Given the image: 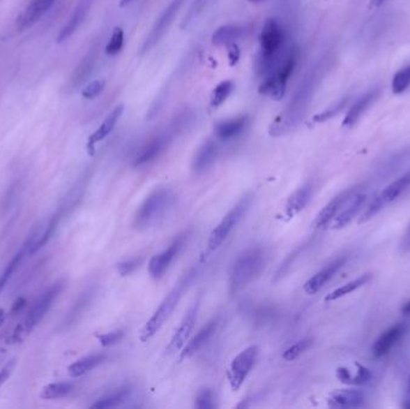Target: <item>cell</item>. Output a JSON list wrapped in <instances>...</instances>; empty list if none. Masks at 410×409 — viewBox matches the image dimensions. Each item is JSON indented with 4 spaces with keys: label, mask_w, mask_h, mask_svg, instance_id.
Instances as JSON below:
<instances>
[{
    "label": "cell",
    "mask_w": 410,
    "mask_h": 409,
    "mask_svg": "<svg viewBox=\"0 0 410 409\" xmlns=\"http://www.w3.org/2000/svg\"><path fill=\"white\" fill-rule=\"evenodd\" d=\"M269 260L268 250L261 246L246 248L235 258L228 276V285L231 295L244 290L246 285L259 276Z\"/></svg>",
    "instance_id": "obj_1"
},
{
    "label": "cell",
    "mask_w": 410,
    "mask_h": 409,
    "mask_svg": "<svg viewBox=\"0 0 410 409\" xmlns=\"http://www.w3.org/2000/svg\"><path fill=\"white\" fill-rule=\"evenodd\" d=\"M197 274H198V270L193 268L180 277L178 283H176L173 290L166 295V298L163 299L162 303L160 304V306L158 307L154 315H151V318L142 328L141 334H139V340L142 342L149 341L150 339H153L158 333V330L162 328L163 324L169 320L172 313L178 306L180 299L183 298V295L192 283Z\"/></svg>",
    "instance_id": "obj_2"
},
{
    "label": "cell",
    "mask_w": 410,
    "mask_h": 409,
    "mask_svg": "<svg viewBox=\"0 0 410 409\" xmlns=\"http://www.w3.org/2000/svg\"><path fill=\"white\" fill-rule=\"evenodd\" d=\"M174 193L167 188H155L142 202L133 216V227L138 230H148L161 221L174 203Z\"/></svg>",
    "instance_id": "obj_3"
},
{
    "label": "cell",
    "mask_w": 410,
    "mask_h": 409,
    "mask_svg": "<svg viewBox=\"0 0 410 409\" xmlns=\"http://www.w3.org/2000/svg\"><path fill=\"white\" fill-rule=\"evenodd\" d=\"M251 203H252V196L246 195L234 205V208H231L225 215V218L210 233L206 248H205L203 256L201 257V262H205L214 252L218 251V248H221V245L226 241L228 235H231V230H234L235 226L239 223L240 220L244 218L245 214L248 213Z\"/></svg>",
    "instance_id": "obj_4"
},
{
    "label": "cell",
    "mask_w": 410,
    "mask_h": 409,
    "mask_svg": "<svg viewBox=\"0 0 410 409\" xmlns=\"http://www.w3.org/2000/svg\"><path fill=\"white\" fill-rule=\"evenodd\" d=\"M284 31L281 24L275 18H269L264 23L261 33V58H259V71L269 73L278 59L280 52L284 43Z\"/></svg>",
    "instance_id": "obj_5"
},
{
    "label": "cell",
    "mask_w": 410,
    "mask_h": 409,
    "mask_svg": "<svg viewBox=\"0 0 410 409\" xmlns=\"http://www.w3.org/2000/svg\"><path fill=\"white\" fill-rule=\"evenodd\" d=\"M298 61V51L293 50L284 60L283 65L269 77H266L259 86V93L263 95H269L270 98L280 101L284 98L286 94L287 83L294 73L295 65Z\"/></svg>",
    "instance_id": "obj_6"
},
{
    "label": "cell",
    "mask_w": 410,
    "mask_h": 409,
    "mask_svg": "<svg viewBox=\"0 0 410 409\" xmlns=\"http://www.w3.org/2000/svg\"><path fill=\"white\" fill-rule=\"evenodd\" d=\"M259 355V348L257 345H250L244 350H241L233 360H231L229 369H228V380L233 392H238L245 380L252 371L256 365L257 359Z\"/></svg>",
    "instance_id": "obj_7"
},
{
    "label": "cell",
    "mask_w": 410,
    "mask_h": 409,
    "mask_svg": "<svg viewBox=\"0 0 410 409\" xmlns=\"http://www.w3.org/2000/svg\"><path fill=\"white\" fill-rule=\"evenodd\" d=\"M410 186V172L403 175L401 178L395 180L393 183L389 184L383 191L379 192L371 203L368 204L367 208L361 214V218H359V223L368 221L374 218L377 214L381 213L386 205L390 204L391 202L396 200L402 192L406 191L407 188Z\"/></svg>",
    "instance_id": "obj_8"
},
{
    "label": "cell",
    "mask_w": 410,
    "mask_h": 409,
    "mask_svg": "<svg viewBox=\"0 0 410 409\" xmlns=\"http://www.w3.org/2000/svg\"><path fill=\"white\" fill-rule=\"evenodd\" d=\"M63 288H64V282L58 281L43 293L39 300L34 304V306L31 307L26 320L20 327L18 335H21V333L29 334V332H31L40 323V320H43L46 313L50 311L53 302L58 298Z\"/></svg>",
    "instance_id": "obj_9"
},
{
    "label": "cell",
    "mask_w": 410,
    "mask_h": 409,
    "mask_svg": "<svg viewBox=\"0 0 410 409\" xmlns=\"http://www.w3.org/2000/svg\"><path fill=\"white\" fill-rule=\"evenodd\" d=\"M183 1L184 0H172L166 9L163 10L162 13L160 15V17L153 27V29L150 31V34L148 35V38H146V41L143 43L141 54L149 52L151 48L155 47L160 43V40L165 36L172 23L174 21L180 6L183 5Z\"/></svg>",
    "instance_id": "obj_10"
},
{
    "label": "cell",
    "mask_w": 410,
    "mask_h": 409,
    "mask_svg": "<svg viewBox=\"0 0 410 409\" xmlns=\"http://www.w3.org/2000/svg\"><path fill=\"white\" fill-rule=\"evenodd\" d=\"M199 306H201V300L198 298L195 300V303L191 306L188 307L184 318L180 322L179 328L176 329V333L167 345V353H176V352H179L180 350L184 348L186 342H188V339L192 334L193 329H195Z\"/></svg>",
    "instance_id": "obj_11"
},
{
    "label": "cell",
    "mask_w": 410,
    "mask_h": 409,
    "mask_svg": "<svg viewBox=\"0 0 410 409\" xmlns=\"http://www.w3.org/2000/svg\"><path fill=\"white\" fill-rule=\"evenodd\" d=\"M184 244L185 237H180L176 239L166 250L151 257V260H149L150 276L154 280H160L161 277H163L173 263V260H176V257L179 255L180 250L183 248Z\"/></svg>",
    "instance_id": "obj_12"
},
{
    "label": "cell",
    "mask_w": 410,
    "mask_h": 409,
    "mask_svg": "<svg viewBox=\"0 0 410 409\" xmlns=\"http://www.w3.org/2000/svg\"><path fill=\"white\" fill-rule=\"evenodd\" d=\"M56 1V0H31L16 20L17 29L23 31L31 28L52 9Z\"/></svg>",
    "instance_id": "obj_13"
},
{
    "label": "cell",
    "mask_w": 410,
    "mask_h": 409,
    "mask_svg": "<svg viewBox=\"0 0 410 409\" xmlns=\"http://www.w3.org/2000/svg\"><path fill=\"white\" fill-rule=\"evenodd\" d=\"M365 200H366V195L356 191L353 192L349 198L346 200V203L342 207L340 213L335 216L333 221L330 222V228L331 230H342V228L348 226L354 220L355 216L359 214Z\"/></svg>",
    "instance_id": "obj_14"
},
{
    "label": "cell",
    "mask_w": 410,
    "mask_h": 409,
    "mask_svg": "<svg viewBox=\"0 0 410 409\" xmlns=\"http://www.w3.org/2000/svg\"><path fill=\"white\" fill-rule=\"evenodd\" d=\"M220 320L218 317L210 320L209 323L204 325L203 328L197 333L196 336L191 339L188 342V345H185L183 348V352H180L179 362H184L186 359L191 358L192 355L198 353L199 350L209 343L210 340L213 339L216 330L218 328Z\"/></svg>",
    "instance_id": "obj_15"
},
{
    "label": "cell",
    "mask_w": 410,
    "mask_h": 409,
    "mask_svg": "<svg viewBox=\"0 0 410 409\" xmlns=\"http://www.w3.org/2000/svg\"><path fill=\"white\" fill-rule=\"evenodd\" d=\"M346 260L347 258H344V257H341L338 260H333L330 265H326L325 268L321 269L318 273L314 274L311 278H308L306 283L303 285L305 293L308 295H313L318 293L338 273V270L343 265H346Z\"/></svg>",
    "instance_id": "obj_16"
},
{
    "label": "cell",
    "mask_w": 410,
    "mask_h": 409,
    "mask_svg": "<svg viewBox=\"0 0 410 409\" xmlns=\"http://www.w3.org/2000/svg\"><path fill=\"white\" fill-rule=\"evenodd\" d=\"M218 158V147L213 140H208L198 148L192 160V171L196 174H204L214 166Z\"/></svg>",
    "instance_id": "obj_17"
},
{
    "label": "cell",
    "mask_w": 410,
    "mask_h": 409,
    "mask_svg": "<svg viewBox=\"0 0 410 409\" xmlns=\"http://www.w3.org/2000/svg\"><path fill=\"white\" fill-rule=\"evenodd\" d=\"M123 112H124V105L116 106V108H114V110L106 117V119L103 120L102 124L98 126V130L90 135L89 138H88V144H86L88 153H89L90 155H94L95 145L100 143V142L103 141V140H105V138H106V137L114 130L116 123L119 121L120 117L123 114Z\"/></svg>",
    "instance_id": "obj_18"
},
{
    "label": "cell",
    "mask_w": 410,
    "mask_h": 409,
    "mask_svg": "<svg viewBox=\"0 0 410 409\" xmlns=\"http://www.w3.org/2000/svg\"><path fill=\"white\" fill-rule=\"evenodd\" d=\"M353 192H355L354 188H349V190L341 192L340 195L330 200L329 203L325 205L324 208L317 215L314 221H313V227L314 228H324V227L329 226L330 222L333 221L335 216L340 213L342 207L346 203V200L349 198Z\"/></svg>",
    "instance_id": "obj_19"
},
{
    "label": "cell",
    "mask_w": 410,
    "mask_h": 409,
    "mask_svg": "<svg viewBox=\"0 0 410 409\" xmlns=\"http://www.w3.org/2000/svg\"><path fill=\"white\" fill-rule=\"evenodd\" d=\"M168 142H169V136L168 135H160V136L151 138L137 153L133 165L136 167H141L144 166L146 163H150L151 161H154L155 158H158L160 154L162 153L163 150H165L167 144H168Z\"/></svg>",
    "instance_id": "obj_20"
},
{
    "label": "cell",
    "mask_w": 410,
    "mask_h": 409,
    "mask_svg": "<svg viewBox=\"0 0 410 409\" xmlns=\"http://www.w3.org/2000/svg\"><path fill=\"white\" fill-rule=\"evenodd\" d=\"M313 193V184L311 181L303 184L301 188H298L296 191L291 195L287 200L286 208H284V218L287 220H291L295 218L298 214L301 213L308 202L311 200Z\"/></svg>",
    "instance_id": "obj_21"
},
{
    "label": "cell",
    "mask_w": 410,
    "mask_h": 409,
    "mask_svg": "<svg viewBox=\"0 0 410 409\" xmlns=\"http://www.w3.org/2000/svg\"><path fill=\"white\" fill-rule=\"evenodd\" d=\"M248 117L241 115L236 118L222 120L215 125V135L221 141H231L244 133L248 125Z\"/></svg>",
    "instance_id": "obj_22"
},
{
    "label": "cell",
    "mask_w": 410,
    "mask_h": 409,
    "mask_svg": "<svg viewBox=\"0 0 410 409\" xmlns=\"http://www.w3.org/2000/svg\"><path fill=\"white\" fill-rule=\"evenodd\" d=\"M365 402V395L354 389H340L330 394L329 403L333 408H356Z\"/></svg>",
    "instance_id": "obj_23"
},
{
    "label": "cell",
    "mask_w": 410,
    "mask_h": 409,
    "mask_svg": "<svg viewBox=\"0 0 410 409\" xmlns=\"http://www.w3.org/2000/svg\"><path fill=\"white\" fill-rule=\"evenodd\" d=\"M404 330H406V327L401 323L395 324L391 328L385 330L384 333L378 337L376 343L373 345V348H372L373 355L376 358H381L389 353L390 350H393V345H396L398 340L403 336Z\"/></svg>",
    "instance_id": "obj_24"
},
{
    "label": "cell",
    "mask_w": 410,
    "mask_h": 409,
    "mask_svg": "<svg viewBox=\"0 0 410 409\" xmlns=\"http://www.w3.org/2000/svg\"><path fill=\"white\" fill-rule=\"evenodd\" d=\"M93 4V0H79L77 6L73 10L71 17L68 18V23L63 27L58 35V43H64L71 35L79 28L86 15L89 13Z\"/></svg>",
    "instance_id": "obj_25"
},
{
    "label": "cell",
    "mask_w": 410,
    "mask_h": 409,
    "mask_svg": "<svg viewBox=\"0 0 410 409\" xmlns=\"http://www.w3.org/2000/svg\"><path fill=\"white\" fill-rule=\"evenodd\" d=\"M379 96V89H373L371 91H368L366 94L363 95L361 98L349 108V111L347 113L346 118L343 120L342 125L344 128H351L354 126L360 118L363 117V113L367 111L372 103L376 101L377 98Z\"/></svg>",
    "instance_id": "obj_26"
},
{
    "label": "cell",
    "mask_w": 410,
    "mask_h": 409,
    "mask_svg": "<svg viewBox=\"0 0 410 409\" xmlns=\"http://www.w3.org/2000/svg\"><path fill=\"white\" fill-rule=\"evenodd\" d=\"M106 360V355L103 354H93L84 358L78 359L77 362H73L68 366V375L71 378H79L82 375L89 373L94 369L101 365Z\"/></svg>",
    "instance_id": "obj_27"
},
{
    "label": "cell",
    "mask_w": 410,
    "mask_h": 409,
    "mask_svg": "<svg viewBox=\"0 0 410 409\" xmlns=\"http://www.w3.org/2000/svg\"><path fill=\"white\" fill-rule=\"evenodd\" d=\"M245 34V28L236 24H227V26L220 27L215 30L214 34L211 36V43L215 46H228L229 43H233L243 38Z\"/></svg>",
    "instance_id": "obj_28"
},
{
    "label": "cell",
    "mask_w": 410,
    "mask_h": 409,
    "mask_svg": "<svg viewBox=\"0 0 410 409\" xmlns=\"http://www.w3.org/2000/svg\"><path fill=\"white\" fill-rule=\"evenodd\" d=\"M371 274H363L361 276L355 278L353 281L347 282L346 285L338 287L336 290H333L330 295H326L324 298V302L326 303H331L337 299L343 298L346 295H351L356 290H359L360 287L366 285L370 280H371Z\"/></svg>",
    "instance_id": "obj_29"
},
{
    "label": "cell",
    "mask_w": 410,
    "mask_h": 409,
    "mask_svg": "<svg viewBox=\"0 0 410 409\" xmlns=\"http://www.w3.org/2000/svg\"><path fill=\"white\" fill-rule=\"evenodd\" d=\"M130 395H131V389L120 388L116 392H111V394L98 399L94 405H91V407L100 409L114 408L128 400Z\"/></svg>",
    "instance_id": "obj_30"
},
{
    "label": "cell",
    "mask_w": 410,
    "mask_h": 409,
    "mask_svg": "<svg viewBox=\"0 0 410 409\" xmlns=\"http://www.w3.org/2000/svg\"><path fill=\"white\" fill-rule=\"evenodd\" d=\"M95 61H96V52L90 51L86 54L81 64L78 65V68L75 70L73 77H71V84L73 87H77L82 84L83 82L86 81L88 76H89L93 68H94Z\"/></svg>",
    "instance_id": "obj_31"
},
{
    "label": "cell",
    "mask_w": 410,
    "mask_h": 409,
    "mask_svg": "<svg viewBox=\"0 0 410 409\" xmlns=\"http://www.w3.org/2000/svg\"><path fill=\"white\" fill-rule=\"evenodd\" d=\"M233 90H234V83L231 81H223L218 83L210 95V106L213 108H218L225 103L227 98H229Z\"/></svg>",
    "instance_id": "obj_32"
},
{
    "label": "cell",
    "mask_w": 410,
    "mask_h": 409,
    "mask_svg": "<svg viewBox=\"0 0 410 409\" xmlns=\"http://www.w3.org/2000/svg\"><path fill=\"white\" fill-rule=\"evenodd\" d=\"M73 390V385L71 383H51L43 387L40 396L43 400H56V399L68 396Z\"/></svg>",
    "instance_id": "obj_33"
},
{
    "label": "cell",
    "mask_w": 410,
    "mask_h": 409,
    "mask_svg": "<svg viewBox=\"0 0 410 409\" xmlns=\"http://www.w3.org/2000/svg\"><path fill=\"white\" fill-rule=\"evenodd\" d=\"M313 345L312 337H306L300 341L296 342L294 345H291L289 348H287L282 354V358L286 362H294L295 359L299 358L300 355H303L305 352H308Z\"/></svg>",
    "instance_id": "obj_34"
},
{
    "label": "cell",
    "mask_w": 410,
    "mask_h": 409,
    "mask_svg": "<svg viewBox=\"0 0 410 409\" xmlns=\"http://www.w3.org/2000/svg\"><path fill=\"white\" fill-rule=\"evenodd\" d=\"M33 239L34 238H33V235H31V238H30L29 240H28V241H26V243L23 245V248H21V251L18 252L17 255L13 257V260L10 262V265L6 267V269H5L3 275L0 276V292L3 290L5 285H6L8 281H9V278L11 277V275H13V272H15L16 267L20 265L22 257H23V255H24V251H26V250H30V248H31V245H33Z\"/></svg>",
    "instance_id": "obj_35"
},
{
    "label": "cell",
    "mask_w": 410,
    "mask_h": 409,
    "mask_svg": "<svg viewBox=\"0 0 410 409\" xmlns=\"http://www.w3.org/2000/svg\"><path fill=\"white\" fill-rule=\"evenodd\" d=\"M410 86V65L400 68L397 73H395L393 78V91L395 94L404 93Z\"/></svg>",
    "instance_id": "obj_36"
},
{
    "label": "cell",
    "mask_w": 410,
    "mask_h": 409,
    "mask_svg": "<svg viewBox=\"0 0 410 409\" xmlns=\"http://www.w3.org/2000/svg\"><path fill=\"white\" fill-rule=\"evenodd\" d=\"M348 101H349V98H343V100H341V101L336 103V105H333V106L329 107L328 110H325V111L321 112V113L314 115L312 118L313 123L321 124V123H325V121H328V120L333 119V117L340 114V113L344 110V107L347 106Z\"/></svg>",
    "instance_id": "obj_37"
},
{
    "label": "cell",
    "mask_w": 410,
    "mask_h": 409,
    "mask_svg": "<svg viewBox=\"0 0 410 409\" xmlns=\"http://www.w3.org/2000/svg\"><path fill=\"white\" fill-rule=\"evenodd\" d=\"M124 46V30L120 27H116L112 33L111 40L106 46V53L108 56H116Z\"/></svg>",
    "instance_id": "obj_38"
},
{
    "label": "cell",
    "mask_w": 410,
    "mask_h": 409,
    "mask_svg": "<svg viewBox=\"0 0 410 409\" xmlns=\"http://www.w3.org/2000/svg\"><path fill=\"white\" fill-rule=\"evenodd\" d=\"M196 408L198 409H213L215 408L214 392L210 389H202L201 392L197 394Z\"/></svg>",
    "instance_id": "obj_39"
},
{
    "label": "cell",
    "mask_w": 410,
    "mask_h": 409,
    "mask_svg": "<svg viewBox=\"0 0 410 409\" xmlns=\"http://www.w3.org/2000/svg\"><path fill=\"white\" fill-rule=\"evenodd\" d=\"M210 0H195L193 1V4L191 5V8L188 10V15L185 16L184 21H183V24H181V28L185 29V28H188V24L191 23V22L195 20V18L199 15V13L203 11V10L206 8V5L209 4Z\"/></svg>",
    "instance_id": "obj_40"
},
{
    "label": "cell",
    "mask_w": 410,
    "mask_h": 409,
    "mask_svg": "<svg viewBox=\"0 0 410 409\" xmlns=\"http://www.w3.org/2000/svg\"><path fill=\"white\" fill-rule=\"evenodd\" d=\"M142 263H143V258L136 257V258H131V260L121 262V263L116 265V269H118L120 276H128V275L135 273L137 269L141 267Z\"/></svg>",
    "instance_id": "obj_41"
},
{
    "label": "cell",
    "mask_w": 410,
    "mask_h": 409,
    "mask_svg": "<svg viewBox=\"0 0 410 409\" xmlns=\"http://www.w3.org/2000/svg\"><path fill=\"white\" fill-rule=\"evenodd\" d=\"M106 86V82L103 80H96L89 83L86 88L82 90V96L86 98V100H93V98H98V95L102 93Z\"/></svg>",
    "instance_id": "obj_42"
},
{
    "label": "cell",
    "mask_w": 410,
    "mask_h": 409,
    "mask_svg": "<svg viewBox=\"0 0 410 409\" xmlns=\"http://www.w3.org/2000/svg\"><path fill=\"white\" fill-rule=\"evenodd\" d=\"M124 334L123 330H114V332H111V333L98 335V339L103 347H111V345H116L118 342L121 341L123 337H124Z\"/></svg>",
    "instance_id": "obj_43"
},
{
    "label": "cell",
    "mask_w": 410,
    "mask_h": 409,
    "mask_svg": "<svg viewBox=\"0 0 410 409\" xmlns=\"http://www.w3.org/2000/svg\"><path fill=\"white\" fill-rule=\"evenodd\" d=\"M372 375L368 369L363 366H359V370L356 371V375L351 378V384L355 385H363L371 380Z\"/></svg>",
    "instance_id": "obj_44"
},
{
    "label": "cell",
    "mask_w": 410,
    "mask_h": 409,
    "mask_svg": "<svg viewBox=\"0 0 410 409\" xmlns=\"http://www.w3.org/2000/svg\"><path fill=\"white\" fill-rule=\"evenodd\" d=\"M16 367V359H11L10 362H6L3 369L0 370V388L6 383L13 373V370Z\"/></svg>",
    "instance_id": "obj_45"
},
{
    "label": "cell",
    "mask_w": 410,
    "mask_h": 409,
    "mask_svg": "<svg viewBox=\"0 0 410 409\" xmlns=\"http://www.w3.org/2000/svg\"><path fill=\"white\" fill-rule=\"evenodd\" d=\"M240 56H241V52H240L239 47L236 43H229L228 45V60H229V66H235V65L239 63Z\"/></svg>",
    "instance_id": "obj_46"
},
{
    "label": "cell",
    "mask_w": 410,
    "mask_h": 409,
    "mask_svg": "<svg viewBox=\"0 0 410 409\" xmlns=\"http://www.w3.org/2000/svg\"><path fill=\"white\" fill-rule=\"evenodd\" d=\"M400 250L403 253L410 252V225L407 228L406 233L402 237L401 243H400Z\"/></svg>",
    "instance_id": "obj_47"
},
{
    "label": "cell",
    "mask_w": 410,
    "mask_h": 409,
    "mask_svg": "<svg viewBox=\"0 0 410 409\" xmlns=\"http://www.w3.org/2000/svg\"><path fill=\"white\" fill-rule=\"evenodd\" d=\"M337 377L338 380H341V382H343V383L351 384V378H353V375H351V372L348 371V370L344 369V367L338 369Z\"/></svg>",
    "instance_id": "obj_48"
},
{
    "label": "cell",
    "mask_w": 410,
    "mask_h": 409,
    "mask_svg": "<svg viewBox=\"0 0 410 409\" xmlns=\"http://www.w3.org/2000/svg\"><path fill=\"white\" fill-rule=\"evenodd\" d=\"M386 0H371V8H379Z\"/></svg>",
    "instance_id": "obj_49"
},
{
    "label": "cell",
    "mask_w": 410,
    "mask_h": 409,
    "mask_svg": "<svg viewBox=\"0 0 410 409\" xmlns=\"http://www.w3.org/2000/svg\"><path fill=\"white\" fill-rule=\"evenodd\" d=\"M402 312H403V313H406V315H410V300L409 302H407L406 305L403 306V308H402Z\"/></svg>",
    "instance_id": "obj_50"
},
{
    "label": "cell",
    "mask_w": 410,
    "mask_h": 409,
    "mask_svg": "<svg viewBox=\"0 0 410 409\" xmlns=\"http://www.w3.org/2000/svg\"><path fill=\"white\" fill-rule=\"evenodd\" d=\"M133 0H120L119 6L120 8H125V6H128V4H131Z\"/></svg>",
    "instance_id": "obj_51"
},
{
    "label": "cell",
    "mask_w": 410,
    "mask_h": 409,
    "mask_svg": "<svg viewBox=\"0 0 410 409\" xmlns=\"http://www.w3.org/2000/svg\"><path fill=\"white\" fill-rule=\"evenodd\" d=\"M250 1H261V0H250Z\"/></svg>",
    "instance_id": "obj_52"
}]
</instances>
